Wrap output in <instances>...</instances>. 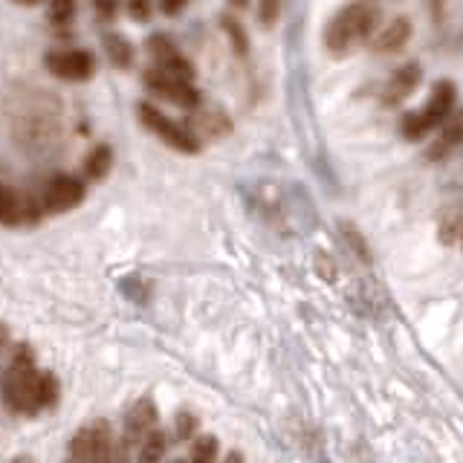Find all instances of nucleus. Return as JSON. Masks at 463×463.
<instances>
[{
    "instance_id": "obj_1",
    "label": "nucleus",
    "mask_w": 463,
    "mask_h": 463,
    "mask_svg": "<svg viewBox=\"0 0 463 463\" xmlns=\"http://www.w3.org/2000/svg\"><path fill=\"white\" fill-rule=\"evenodd\" d=\"M0 400L14 414H38L47 411L58 400V380L55 373L41 371L35 356L26 345L14 347L6 371L0 373Z\"/></svg>"
},
{
    "instance_id": "obj_2",
    "label": "nucleus",
    "mask_w": 463,
    "mask_h": 463,
    "mask_svg": "<svg viewBox=\"0 0 463 463\" xmlns=\"http://www.w3.org/2000/svg\"><path fill=\"white\" fill-rule=\"evenodd\" d=\"M380 24H383L380 6L371 4V0H354V4L333 12L330 21L325 24V33H322L325 50L336 58L351 55L362 43H371Z\"/></svg>"
},
{
    "instance_id": "obj_3",
    "label": "nucleus",
    "mask_w": 463,
    "mask_h": 463,
    "mask_svg": "<svg viewBox=\"0 0 463 463\" xmlns=\"http://www.w3.org/2000/svg\"><path fill=\"white\" fill-rule=\"evenodd\" d=\"M455 105H458V87L455 81L449 79H440L434 81L429 99L420 105L417 110L405 113L400 119V137L405 142H423L431 130H438L449 116L455 113Z\"/></svg>"
},
{
    "instance_id": "obj_4",
    "label": "nucleus",
    "mask_w": 463,
    "mask_h": 463,
    "mask_svg": "<svg viewBox=\"0 0 463 463\" xmlns=\"http://www.w3.org/2000/svg\"><path fill=\"white\" fill-rule=\"evenodd\" d=\"M139 122L148 128L159 142H165L174 151H180V154L200 151V137L194 130L177 119H171V116H165L156 105H151V101H142L139 105Z\"/></svg>"
},
{
    "instance_id": "obj_5",
    "label": "nucleus",
    "mask_w": 463,
    "mask_h": 463,
    "mask_svg": "<svg viewBox=\"0 0 463 463\" xmlns=\"http://www.w3.org/2000/svg\"><path fill=\"white\" fill-rule=\"evenodd\" d=\"M113 429L108 420L81 426L70 440V463H113Z\"/></svg>"
},
{
    "instance_id": "obj_6",
    "label": "nucleus",
    "mask_w": 463,
    "mask_h": 463,
    "mask_svg": "<svg viewBox=\"0 0 463 463\" xmlns=\"http://www.w3.org/2000/svg\"><path fill=\"white\" fill-rule=\"evenodd\" d=\"M145 87L159 96L171 101V105L177 108H185V110H194L200 108V90L194 87V81H185V79H177V76H168V72L151 67L148 72H145Z\"/></svg>"
},
{
    "instance_id": "obj_7",
    "label": "nucleus",
    "mask_w": 463,
    "mask_h": 463,
    "mask_svg": "<svg viewBox=\"0 0 463 463\" xmlns=\"http://www.w3.org/2000/svg\"><path fill=\"white\" fill-rule=\"evenodd\" d=\"M43 64L61 81H90L96 72V55L90 50H52Z\"/></svg>"
},
{
    "instance_id": "obj_8",
    "label": "nucleus",
    "mask_w": 463,
    "mask_h": 463,
    "mask_svg": "<svg viewBox=\"0 0 463 463\" xmlns=\"http://www.w3.org/2000/svg\"><path fill=\"white\" fill-rule=\"evenodd\" d=\"M81 200H84V183L79 177H72V174H55L41 192V212L64 214L81 206Z\"/></svg>"
},
{
    "instance_id": "obj_9",
    "label": "nucleus",
    "mask_w": 463,
    "mask_h": 463,
    "mask_svg": "<svg viewBox=\"0 0 463 463\" xmlns=\"http://www.w3.org/2000/svg\"><path fill=\"white\" fill-rule=\"evenodd\" d=\"M148 52L154 58V67L168 72V76H177L185 81H194V64L180 52V47L174 43L168 35H151L148 38Z\"/></svg>"
},
{
    "instance_id": "obj_10",
    "label": "nucleus",
    "mask_w": 463,
    "mask_h": 463,
    "mask_svg": "<svg viewBox=\"0 0 463 463\" xmlns=\"http://www.w3.org/2000/svg\"><path fill=\"white\" fill-rule=\"evenodd\" d=\"M41 217V203L21 194L18 188L0 183V226H24Z\"/></svg>"
},
{
    "instance_id": "obj_11",
    "label": "nucleus",
    "mask_w": 463,
    "mask_h": 463,
    "mask_svg": "<svg viewBox=\"0 0 463 463\" xmlns=\"http://www.w3.org/2000/svg\"><path fill=\"white\" fill-rule=\"evenodd\" d=\"M420 81H423V67H420L417 61H409V64L397 67L388 76V81L383 84L380 105L383 108H397V105H402V101L409 99L417 90V87H420Z\"/></svg>"
},
{
    "instance_id": "obj_12",
    "label": "nucleus",
    "mask_w": 463,
    "mask_h": 463,
    "mask_svg": "<svg viewBox=\"0 0 463 463\" xmlns=\"http://www.w3.org/2000/svg\"><path fill=\"white\" fill-rule=\"evenodd\" d=\"M409 41H411V21L405 18V14H397V18H391L385 26L376 29V35L371 38V52L373 55H394Z\"/></svg>"
},
{
    "instance_id": "obj_13",
    "label": "nucleus",
    "mask_w": 463,
    "mask_h": 463,
    "mask_svg": "<svg viewBox=\"0 0 463 463\" xmlns=\"http://www.w3.org/2000/svg\"><path fill=\"white\" fill-rule=\"evenodd\" d=\"M438 130V139L426 148V159H431V163H440L449 154H455V148L463 142V113H452Z\"/></svg>"
},
{
    "instance_id": "obj_14",
    "label": "nucleus",
    "mask_w": 463,
    "mask_h": 463,
    "mask_svg": "<svg viewBox=\"0 0 463 463\" xmlns=\"http://www.w3.org/2000/svg\"><path fill=\"white\" fill-rule=\"evenodd\" d=\"M154 429H156V405L151 400H139L134 409L128 411V420H125L128 440H142L145 434Z\"/></svg>"
},
{
    "instance_id": "obj_15",
    "label": "nucleus",
    "mask_w": 463,
    "mask_h": 463,
    "mask_svg": "<svg viewBox=\"0 0 463 463\" xmlns=\"http://www.w3.org/2000/svg\"><path fill=\"white\" fill-rule=\"evenodd\" d=\"M110 168H113V151L108 148V145H96V148L84 159V174L90 180H105Z\"/></svg>"
},
{
    "instance_id": "obj_16",
    "label": "nucleus",
    "mask_w": 463,
    "mask_h": 463,
    "mask_svg": "<svg viewBox=\"0 0 463 463\" xmlns=\"http://www.w3.org/2000/svg\"><path fill=\"white\" fill-rule=\"evenodd\" d=\"M105 52L110 55V61L122 70H128L130 64H134V47H130V41L122 38L119 33L105 35Z\"/></svg>"
},
{
    "instance_id": "obj_17",
    "label": "nucleus",
    "mask_w": 463,
    "mask_h": 463,
    "mask_svg": "<svg viewBox=\"0 0 463 463\" xmlns=\"http://www.w3.org/2000/svg\"><path fill=\"white\" fill-rule=\"evenodd\" d=\"M165 446H168V440L163 431L159 429L148 431L139 443V463H159L165 455Z\"/></svg>"
},
{
    "instance_id": "obj_18",
    "label": "nucleus",
    "mask_w": 463,
    "mask_h": 463,
    "mask_svg": "<svg viewBox=\"0 0 463 463\" xmlns=\"http://www.w3.org/2000/svg\"><path fill=\"white\" fill-rule=\"evenodd\" d=\"M50 24L55 29H70V24L76 21V0H50Z\"/></svg>"
},
{
    "instance_id": "obj_19",
    "label": "nucleus",
    "mask_w": 463,
    "mask_h": 463,
    "mask_svg": "<svg viewBox=\"0 0 463 463\" xmlns=\"http://www.w3.org/2000/svg\"><path fill=\"white\" fill-rule=\"evenodd\" d=\"M188 463H217V438H212V434L197 438L192 449V460Z\"/></svg>"
},
{
    "instance_id": "obj_20",
    "label": "nucleus",
    "mask_w": 463,
    "mask_h": 463,
    "mask_svg": "<svg viewBox=\"0 0 463 463\" xmlns=\"http://www.w3.org/2000/svg\"><path fill=\"white\" fill-rule=\"evenodd\" d=\"M221 24H223V33L229 35V41H232V47H235V52H238V55H246V52H250V38H246L243 26H241L235 18H223Z\"/></svg>"
},
{
    "instance_id": "obj_21",
    "label": "nucleus",
    "mask_w": 463,
    "mask_h": 463,
    "mask_svg": "<svg viewBox=\"0 0 463 463\" xmlns=\"http://www.w3.org/2000/svg\"><path fill=\"white\" fill-rule=\"evenodd\" d=\"M281 18V0H258V21L260 26H275Z\"/></svg>"
},
{
    "instance_id": "obj_22",
    "label": "nucleus",
    "mask_w": 463,
    "mask_h": 463,
    "mask_svg": "<svg viewBox=\"0 0 463 463\" xmlns=\"http://www.w3.org/2000/svg\"><path fill=\"white\" fill-rule=\"evenodd\" d=\"M342 235H345V241L351 243V250L365 260V264H371V252H368V243H365V238L359 235V232L351 226V223H342Z\"/></svg>"
},
{
    "instance_id": "obj_23",
    "label": "nucleus",
    "mask_w": 463,
    "mask_h": 463,
    "mask_svg": "<svg viewBox=\"0 0 463 463\" xmlns=\"http://www.w3.org/2000/svg\"><path fill=\"white\" fill-rule=\"evenodd\" d=\"M197 417L192 414V411H180L177 414V420H174V431H177V438L180 440H188V438H192V434L197 431Z\"/></svg>"
},
{
    "instance_id": "obj_24",
    "label": "nucleus",
    "mask_w": 463,
    "mask_h": 463,
    "mask_svg": "<svg viewBox=\"0 0 463 463\" xmlns=\"http://www.w3.org/2000/svg\"><path fill=\"white\" fill-rule=\"evenodd\" d=\"M460 226H463V214H449V217H443V223H440V241L443 243H455V238L460 235Z\"/></svg>"
},
{
    "instance_id": "obj_25",
    "label": "nucleus",
    "mask_w": 463,
    "mask_h": 463,
    "mask_svg": "<svg viewBox=\"0 0 463 463\" xmlns=\"http://www.w3.org/2000/svg\"><path fill=\"white\" fill-rule=\"evenodd\" d=\"M128 12L134 21H148L151 18V0H128Z\"/></svg>"
},
{
    "instance_id": "obj_26",
    "label": "nucleus",
    "mask_w": 463,
    "mask_h": 463,
    "mask_svg": "<svg viewBox=\"0 0 463 463\" xmlns=\"http://www.w3.org/2000/svg\"><path fill=\"white\" fill-rule=\"evenodd\" d=\"M93 6H96V12L101 14V18H113L116 14V9H119V0H93Z\"/></svg>"
},
{
    "instance_id": "obj_27",
    "label": "nucleus",
    "mask_w": 463,
    "mask_h": 463,
    "mask_svg": "<svg viewBox=\"0 0 463 463\" xmlns=\"http://www.w3.org/2000/svg\"><path fill=\"white\" fill-rule=\"evenodd\" d=\"M159 6H163L165 14H180L188 6V0H159Z\"/></svg>"
},
{
    "instance_id": "obj_28",
    "label": "nucleus",
    "mask_w": 463,
    "mask_h": 463,
    "mask_svg": "<svg viewBox=\"0 0 463 463\" xmlns=\"http://www.w3.org/2000/svg\"><path fill=\"white\" fill-rule=\"evenodd\" d=\"M9 345H12V333H9V327L4 322H0V356L9 351Z\"/></svg>"
},
{
    "instance_id": "obj_29",
    "label": "nucleus",
    "mask_w": 463,
    "mask_h": 463,
    "mask_svg": "<svg viewBox=\"0 0 463 463\" xmlns=\"http://www.w3.org/2000/svg\"><path fill=\"white\" fill-rule=\"evenodd\" d=\"M229 4H235V6H246L250 0H229Z\"/></svg>"
},
{
    "instance_id": "obj_30",
    "label": "nucleus",
    "mask_w": 463,
    "mask_h": 463,
    "mask_svg": "<svg viewBox=\"0 0 463 463\" xmlns=\"http://www.w3.org/2000/svg\"><path fill=\"white\" fill-rule=\"evenodd\" d=\"M18 4H24V6H33V4H38V0H18Z\"/></svg>"
},
{
    "instance_id": "obj_31",
    "label": "nucleus",
    "mask_w": 463,
    "mask_h": 463,
    "mask_svg": "<svg viewBox=\"0 0 463 463\" xmlns=\"http://www.w3.org/2000/svg\"><path fill=\"white\" fill-rule=\"evenodd\" d=\"M12 463H33V460H29V458H14Z\"/></svg>"
},
{
    "instance_id": "obj_32",
    "label": "nucleus",
    "mask_w": 463,
    "mask_h": 463,
    "mask_svg": "<svg viewBox=\"0 0 463 463\" xmlns=\"http://www.w3.org/2000/svg\"><path fill=\"white\" fill-rule=\"evenodd\" d=\"M460 243H463V226H460Z\"/></svg>"
},
{
    "instance_id": "obj_33",
    "label": "nucleus",
    "mask_w": 463,
    "mask_h": 463,
    "mask_svg": "<svg viewBox=\"0 0 463 463\" xmlns=\"http://www.w3.org/2000/svg\"><path fill=\"white\" fill-rule=\"evenodd\" d=\"M174 463H185V460H174Z\"/></svg>"
}]
</instances>
